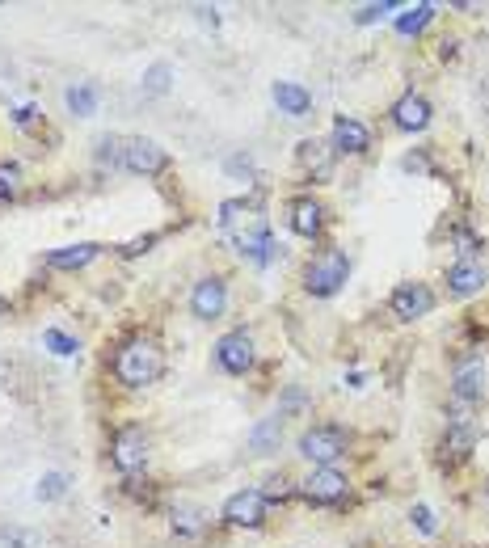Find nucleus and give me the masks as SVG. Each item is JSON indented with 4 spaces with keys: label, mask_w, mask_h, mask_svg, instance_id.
Segmentation results:
<instances>
[{
    "label": "nucleus",
    "mask_w": 489,
    "mask_h": 548,
    "mask_svg": "<svg viewBox=\"0 0 489 548\" xmlns=\"http://www.w3.org/2000/svg\"><path fill=\"white\" fill-rule=\"evenodd\" d=\"M114 376L127 389H148L165 376V351H160L157 338H131L114 354Z\"/></svg>",
    "instance_id": "obj_1"
},
{
    "label": "nucleus",
    "mask_w": 489,
    "mask_h": 548,
    "mask_svg": "<svg viewBox=\"0 0 489 548\" xmlns=\"http://www.w3.org/2000/svg\"><path fill=\"white\" fill-rule=\"evenodd\" d=\"M350 279V257L342 249H321L304 266V287L308 295H338Z\"/></svg>",
    "instance_id": "obj_2"
},
{
    "label": "nucleus",
    "mask_w": 489,
    "mask_h": 548,
    "mask_svg": "<svg viewBox=\"0 0 489 548\" xmlns=\"http://www.w3.org/2000/svg\"><path fill=\"white\" fill-rule=\"evenodd\" d=\"M346 447H350L346 430L342 427H330V422L308 427L304 435H300V456H304V460H312L317 468H333V464L346 456Z\"/></svg>",
    "instance_id": "obj_3"
},
{
    "label": "nucleus",
    "mask_w": 489,
    "mask_h": 548,
    "mask_svg": "<svg viewBox=\"0 0 489 548\" xmlns=\"http://www.w3.org/2000/svg\"><path fill=\"white\" fill-rule=\"evenodd\" d=\"M165 165H169V152H165L157 139H144V135H131V139H122V169H127V173H139V178H157Z\"/></svg>",
    "instance_id": "obj_4"
},
{
    "label": "nucleus",
    "mask_w": 489,
    "mask_h": 548,
    "mask_svg": "<svg viewBox=\"0 0 489 548\" xmlns=\"http://www.w3.org/2000/svg\"><path fill=\"white\" fill-rule=\"evenodd\" d=\"M388 308H392V317H401V321H422V317H430V308H435V292L417 279L397 283L388 295Z\"/></svg>",
    "instance_id": "obj_5"
},
{
    "label": "nucleus",
    "mask_w": 489,
    "mask_h": 548,
    "mask_svg": "<svg viewBox=\"0 0 489 548\" xmlns=\"http://www.w3.org/2000/svg\"><path fill=\"white\" fill-rule=\"evenodd\" d=\"M110 460H114V468L119 473H139L148 464V435H144V427H122L119 435H114V443H110Z\"/></svg>",
    "instance_id": "obj_6"
},
{
    "label": "nucleus",
    "mask_w": 489,
    "mask_h": 548,
    "mask_svg": "<svg viewBox=\"0 0 489 548\" xmlns=\"http://www.w3.org/2000/svg\"><path fill=\"white\" fill-rule=\"evenodd\" d=\"M224 308H228V283L220 274H207V279L195 283V292H190V312L198 321H220Z\"/></svg>",
    "instance_id": "obj_7"
},
{
    "label": "nucleus",
    "mask_w": 489,
    "mask_h": 548,
    "mask_svg": "<svg viewBox=\"0 0 489 548\" xmlns=\"http://www.w3.org/2000/svg\"><path fill=\"white\" fill-rule=\"evenodd\" d=\"M266 494L262 489H236L233 498L224 502V524L233 527H262V519H266Z\"/></svg>",
    "instance_id": "obj_8"
},
{
    "label": "nucleus",
    "mask_w": 489,
    "mask_h": 548,
    "mask_svg": "<svg viewBox=\"0 0 489 548\" xmlns=\"http://www.w3.org/2000/svg\"><path fill=\"white\" fill-rule=\"evenodd\" d=\"M216 363H220L228 376H244V371L254 367V338H249L244 329L224 333V338L216 341Z\"/></svg>",
    "instance_id": "obj_9"
},
{
    "label": "nucleus",
    "mask_w": 489,
    "mask_h": 548,
    "mask_svg": "<svg viewBox=\"0 0 489 548\" xmlns=\"http://www.w3.org/2000/svg\"><path fill=\"white\" fill-rule=\"evenodd\" d=\"M350 494V481H346L338 468H312L304 476V498L308 502H321V506H333Z\"/></svg>",
    "instance_id": "obj_10"
},
{
    "label": "nucleus",
    "mask_w": 489,
    "mask_h": 548,
    "mask_svg": "<svg viewBox=\"0 0 489 548\" xmlns=\"http://www.w3.org/2000/svg\"><path fill=\"white\" fill-rule=\"evenodd\" d=\"M287 224H292L295 236H308V241H312V236L325 228V207H321L312 195H300L287 203Z\"/></svg>",
    "instance_id": "obj_11"
},
{
    "label": "nucleus",
    "mask_w": 489,
    "mask_h": 548,
    "mask_svg": "<svg viewBox=\"0 0 489 548\" xmlns=\"http://www.w3.org/2000/svg\"><path fill=\"white\" fill-rule=\"evenodd\" d=\"M236 254L249 257V262H257V266H270L274 254H279V245H274V236H270L266 224H254V228H244L241 236H236Z\"/></svg>",
    "instance_id": "obj_12"
},
{
    "label": "nucleus",
    "mask_w": 489,
    "mask_h": 548,
    "mask_svg": "<svg viewBox=\"0 0 489 548\" xmlns=\"http://www.w3.org/2000/svg\"><path fill=\"white\" fill-rule=\"evenodd\" d=\"M270 98H274L279 114H287V119H308L312 114V93L304 85H295V81H274Z\"/></svg>",
    "instance_id": "obj_13"
},
{
    "label": "nucleus",
    "mask_w": 489,
    "mask_h": 548,
    "mask_svg": "<svg viewBox=\"0 0 489 548\" xmlns=\"http://www.w3.org/2000/svg\"><path fill=\"white\" fill-rule=\"evenodd\" d=\"M371 148V131H367L359 119H338L333 122V152L338 157H359V152H367Z\"/></svg>",
    "instance_id": "obj_14"
},
{
    "label": "nucleus",
    "mask_w": 489,
    "mask_h": 548,
    "mask_svg": "<svg viewBox=\"0 0 489 548\" xmlns=\"http://www.w3.org/2000/svg\"><path fill=\"white\" fill-rule=\"evenodd\" d=\"M477 443V427H473V418L468 414H452L447 418V435H443V451L452 456V460H468V451Z\"/></svg>",
    "instance_id": "obj_15"
},
{
    "label": "nucleus",
    "mask_w": 489,
    "mask_h": 548,
    "mask_svg": "<svg viewBox=\"0 0 489 548\" xmlns=\"http://www.w3.org/2000/svg\"><path fill=\"white\" fill-rule=\"evenodd\" d=\"M392 122L401 131H427L430 127V101L422 93H405L397 106H392Z\"/></svg>",
    "instance_id": "obj_16"
},
{
    "label": "nucleus",
    "mask_w": 489,
    "mask_h": 548,
    "mask_svg": "<svg viewBox=\"0 0 489 548\" xmlns=\"http://www.w3.org/2000/svg\"><path fill=\"white\" fill-rule=\"evenodd\" d=\"M481 389H485V367L473 359V363H465V367H455V380H452V397L460 405H473V401H481Z\"/></svg>",
    "instance_id": "obj_17"
},
{
    "label": "nucleus",
    "mask_w": 489,
    "mask_h": 548,
    "mask_svg": "<svg viewBox=\"0 0 489 548\" xmlns=\"http://www.w3.org/2000/svg\"><path fill=\"white\" fill-rule=\"evenodd\" d=\"M98 254H101V245H93V241L63 245V249H51V254H47V266L51 270H85Z\"/></svg>",
    "instance_id": "obj_18"
},
{
    "label": "nucleus",
    "mask_w": 489,
    "mask_h": 548,
    "mask_svg": "<svg viewBox=\"0 0 489 548\" xmlns=\"http://www.w3.org/2000/svg\"><path fill=\"white\" fill-rule=\"evenodd\" d=\"M481 287H485V270L477 266V262H455L452 270H447V292L452 295H477Z\"/></svg>",
    "instance_id": "obj_19"
},
{
    "label": "nucleus",
    "mask_w": 489,
    "mask_h": 548,
    "mask_svg": "<svg viewBox=\"0 0 489 548\" xmlns=\"http://www.w3.org/2000/svg\"><path fill=\"white\" fill-rule=\"evenodd\" d=\"M279 438H283V414L262 418V422L249 430V447H254L257 456H270V451L279 447Z\"/></svg>",
    "instance_id": "obj_20"
},
{
    "label": "nucleus",
    "mask_w": 489,
    "mask_h": 548,
    "mask_svg": "<svg viewBox=\"0 0 489 548\" xmlns=\"http://www.w3.org/2000/svg\"><path fill=\"white\" fill-rule=\"evenodd\" d=\"M63 101H68V110H72L76 119H89V114L98 110V89L89 85V81H76V85H68Z\"/></svg>",
    "instance_id": "obj_21"
},
{
    "label": "nucleus",
    "mask_w": 489,
    "mask_h": 548,
    "mask_svg": "<svg viewBox=\"0 0 489 548\" xmlns=\"http://www.w3.org/2000/svg\"><path fill=\"white\" fill-rule=\"evenodd\" d=\"M139 89H144V98H165L173 89V63L157 60L152 68L144 72V81H139Z\"/></svg>",
    "instance_id": "obj_22"
},
{
    "label": "nucleus",
    "mask_w": 489,
    "mask_h": 548,
    "mask_svg": "<svg viewBox=\"0 0 489 548\" xmlns=\"http://www.w3.org/2000/svg\"><path fill=\"white\" fill-rule=\"evenodd\" d=\"M203 527H207V514L195 511V506H177V511H173V532H177L182 540L198 536Z\"/></svg>",
    "instance_id": "obj_23"
},
{
    "label": "nucleus",
    "mask_w": 489,
    "mask_h": 548,
    "mask_svg": "<svg viewBox=\"0 0 489 548\" xmlns=\"http://www.w3.org/2000/svg\"><path fill=\"white\" fill-rule=\"evenodd\" d=\"M430 17H435V5H414V9H405L401 17H397V34H405V38L417 34Z\"/></svg>",
    "instance_id": "obj_24"
},
{
    "label": "nucleus",
    "mask_w": 489,
    "mask_h": 548,
    "mask_svg": "<svg viewBox=\"0 0 489 548\" xmlns=\"http://www.w3.org/2000/svg\"><path fill=\"white\" fill-rule=\"evenodd\" d=\"M63 494H68V476L63 473H43L38 476V489H34L38 502H60Z\"/></svg>",
    "instance_id": "obj_25"
},
{
    "label": "nucleus",
    "mask_w": 489,
    "mask_h": 548,
    "mask_svg": "<svg viewBox=\"0 0 489 548\" xmlns=\"http://www.w3.org/2000/svg\"><path fill=\"white\" fill-rule=\"evenodd\" d=\"M249 211H254V198H228V203H220V228H233V224L249 219Z\"/></svg>",
    "instance_id": "obj_26"
},
{
    "label": "nucleus",
    "mask_w": 489,
    "mask_h": 548,
    "mask_svg": "<svg viewBox=\"0 0 489 548\" xmlns=\"http://www.w3.org/2000/svg\"><path fill=\"white\" fill-rule=\"evenodd\" d=\"M43 346H47L51 354H60V359H72V354L81 351V346H76V338H68L63 329H47V333H43Z\"/></svg>",
    "instance_id": "obj_27"
},
{
    "label": "nucleus",
    "mask_w": 489,
    "mask_h": 548,
    "mask_svg": "<svg viewBox=\"0 0 489 548\" xmlns=\"http://www.w3.org/2000/svg\"><path fill=\"white\" fill-rule=\"evenodd\" d=\"M17 190H22V169H17L13 160H0V203L13 198Z\"/></svg>",
    "instance_id": "obj_28"
},
{
    "label": "nucleus",
    "mask_w": 489,
    "mask_h": 548,
    "mask_svg": "<svg viewBox=\"0 0 489 548\" xmlns=\"http://www.w3.org/2000/svg\"><path fill=\"white\" fill-rule=\"evenodd\" d=\"M300 160H304L308 169H317L321 178L330 173V160L321 157V144H317V139H304V144H300Z\"/></svg>",
    "instance_id": "obj_29"
},
{
    "label": "nucleus",
    "mask_w": 489,
    "mask_h": 548,
    "mask_svg": "<svg viewBox=\"0 0 489 548\" xmlns=\"http://www.w3.org/2000/svg\"><path fill=\"white\" fill-rule=\"evenodd\" d=\"M409 519H414L417 524V532H427V536H435V514H430V506H414V511H409Z\"/></svg>",
    "instance_id": "obj_30"
},
{
    "label": "nucleus",
    "mask_w": 489,
    "mask_h": 548,
    "mask_svg": "<svg viewBox=\"0 0 489 548\" xmlns=\"http://www.w3.org/2000/svg\"><path fill=\"white\" fill-rule=\"evenodd\" d=\"M397 5H363L359 9V25H367V22H376V17H384V13H392Z\"/></svg>",
    "instance_id": "obj_31"
},
{
    "label": "nucleus",
    "mask_w": 489,
    "mask_h": 548,
    "mask_svg": "<svg viewBox=\"0 0 489 548\" xmlns=\"http://www.w3.org/2000/svg\"><path fill=\"white\" fill-rule=\"evenodd\" d=\"M152 245H157V232H148V236H139V241H131V245H127V249H122V254H127V257H139V254H148Z\"/></svg>",
    "instance_id": "obj_32"
},
{
    "label": "nucleus",
    "mask_w": 489,
    "mask_h": 548,
    "mask_svg": "<svg viewBox=\"0 0 489 548\" xmlns=\"http://www.w3.org/2000/svg\"><path fill=\"white\" fill-rule=\"evenodd\" d=\"M34 114H38L34 106H22V110H17V127H30V122H34Z\"/></svg>",
    "instance_id": "obj_33"
},
{
    "label": "nucleus",
    "mask_w": 489,
    "mask_h": 548,
    "mask_svg": "<svg viewBox=\"0 0 489 548\" xmlns=\"http://www.w3.org/2000/svg\"><path fill=\"white\" fill-rule=\"evenodd\" d=\"M198 13V22H207L211 30H216V25H220V17H216V9H195Z\"/></svg>",
    "instance_id": "obj_34"
},
{
    "label": "nucleus",
    "mask_w": 489,
    "mask_h": 548,
    "mask_svg": "<svg viewBox=\"0 0 489 548\" xmlns=\"http://www.w3.org/2000/svg\"><path fill=\"white\" fill-rule=\"evenodd\" d=\"M485 498H489V481H485Z\"/></svg>",
    "instance_id": "obj_35"
}]
</instances>
